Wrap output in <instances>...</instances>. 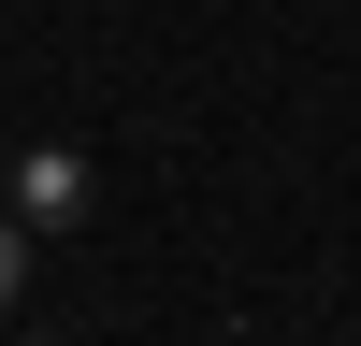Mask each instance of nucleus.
Here are the masks:
<instances>
[{
	"label": "nucleus",
	"mask_w": 361,
	"mask_h": 346,
	"mask_svg": "<svg viewBox=\"0 0 361 346\" xmlns=\"http://www.w3.org/2000/svg\"><path fill=\"white\" fill-rule=\"evenodd\" d=\"M0 188H15V217H29V231L87 217V144H15V159H0Z\"/></svg>",
	"instance_id": "f257e3e1"
},
{
	"label": "nucleus",
	"mask_w": 361,
	"mask_h": 346,
	"mask_svg": "<svg viewBox=\"0 0 361 346\" xmlns=\"http://www.w3.org/2000/svg\"><path fill=\"white\" fill-rule=\"evenodd\" d=\"M15 288H29V217H0V317H15Z\"/></svg>",
	"instance_id": "f03ea898"
},
{
	"label": "nucleus",
	"mask_w": 361,
	"mask_h": 346,
	"mask_svg": "<svg viewBox=\"0 0 361 346\" xmlns=\"http://www.w3.org/2000/svg\"><path fill=\"white\" fill-rule=\"evenodd\" d=\"M0 159H15V144H0Z\"/></svg>",
	"instance_id": "7ed1b4c3"
}]
</instances>
